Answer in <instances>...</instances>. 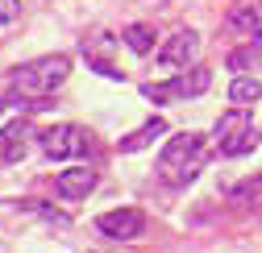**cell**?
Returning a JSON list of instances; mask_svg holds the SVG:
<instances>
[{"label":"cell","mask_w":262,"mask_h":253,"mask_svg":"<svg viewBox=\"0 0 262 253\" xmlns=\"http://www.w3.org/2000/svg\"><path fill=\"white\" fill-rule=\"evenodd\" d=\"M229 204H233L237 212H258V208H262V174L237 183L233 191H229Z\"/></svg>","instance_id":"11"},{"label":"cell","mask_w":262,"mask_h":253,"mask_svg":"<svg viewBox=\"0 0 262 253\" xmlns=\"http://www.w3.org/2000/svg\"><path fill=\"white\" fill-rule=\"evenodd\" d=\"M96 229L108 241H138L146 233V212L142 208H113L104 216H96Z\"/></svg>","instance_id":"5"},{"label":"cell","mask_w":262,"mask_h":253,"mask_svg":"<svg viewBox=\"0 0 262 253\" xmlns=\"http://www.w3.org/2000/svg\"><path fill=\"white\" fill-rule=\"evenodd\" d=\"M96 191V170L92 166H71L54 179V195L58 199H88Z\"/></svg>","instance_id":"7"},{"label":"cell","mask_w":262,"mask_h":253,"mask_svg":"<svg viewBox=\"0 0 262 253\" xmlns=\"http://www.w3.org/2000/svg\"><path fill=\"white\" fill-rule=\"evenodd\" d=\"M42 154L46 158H83L88 154V133L79 129V124H50V129L38 137Z\"/></svg>","instance_id":"4"},{"label":"cell","mask_w":262,"mask_h":253,"mask_svg":"<svg viewBox=\"0 0 262 253\" xmlns=\"http://www.w3.org/2000/svg\"><path fill=\"white\" fill-rule=\"evenodd\" d=\"M9 104H13V100H9V96H0V112H5V108H9Z\"/></svg>","instance_id":"18"},{"label":"cell","mask_w":262,"mask_h":253,"mask_svg":"<svg viewBox=\"0 0 262 253\" xmlns=\"http://www.w3.org/2000/svg\"><path fill=\"white\" fill-rule=\"evenodd\" d=\"M233 34H242V38H258V29H262V13L258 9H250V5H242V9H233L229 13V21H225Z\"/></svg>","instance_id":"13"},{"label":"cell","mask_w":262,"mask_h":253,"mask_svg":"<svg viewBox=\"0 0 262 253\" xmlns=\"http://www.w3.org/2000/svg\"><path fill=\"white\" fill-rule=\"evenodd\" d=\"M208 83H212L208 67H191V71L179 75V79L146 83V87H142V96H146L150 104H175V100H191V96H200V91H208Z\"/></svg>","instance_id":"3"},{"label":"cell","mask_w":262,"mask_h":253,"mask_svg":"<svg viewBox=\"0 0 262 253\" xmlns=\"http://www.w3.org/2000/svg\"><path fill=\"white\" fill-rule=\"evenodd\" d=\"M246 129H250V112H246V108H229V112L216 120V129H212V145H221V149L233 145Z\"/></svg>","instance_id":"8"},{"label":"cell","mask_w":262,"mask_h":253,"mask_svg":"<svg viewBox=\"0 0 262 253\" xmlns=\"http://www.w3.org/2000/svg\"><path fill=\"white\" fill-rule=\"evenodd\" d=\"M67 75H71V58H67V54H42V58H34V62H25V67H13V71H9V79H13V87H17V100H21V96H29V100L50 96L54 87H62Z\"/></svg>","instance_id":"2"},{"label":"cell","mask_w":262,"mask_h":253,"mask_svg":"<svg viewBox=\"0 0 262 253\" xmlns=\"http://www.w3.org/2000/svg\"><path fill=\"white\" fill-rule=\"evenodd\" d=\"M21 17V0H0V25H13Z\"/></svg>","instance_id":"17"},{"label":"cell","mask_w":262,"mask_h":253,"mask_svg":"<svg viewBox=\"0 0 262 253\" xmlns=\"http://www.w3.org/2000/svg\"><path fill=\"white\" fill-rule=\"evenodd\" d=\"M125 46L134 54H150L154 50V25H125Z\"/></svg>","instance_id":"15"},{"label":"cell","mask_w":262,"mask_h":253,"mask_svg":"<svg viewBox=\"0 0 262 253\" xmlns=\"http://www.w3.org/2000/svg\"><path fill=\"white\" fill-rule=\"evenodd\" d=\"M258 141H262V133L254 129V124H250V129H246V133H242V137H237L233 145H225L221 154H225V158H242V154H250V149H254Z\"/></svg>","instance_id":"16"},{"label":"cell","mask_w":262,"mask_h":253,"mask_svg":"<svg viewBox=\"0 0 262 253\" xmlns=\"http://www.w3.org/2000/svg\"><path fill=\"white\" fill-rule=\"evenodd\" d=\"M29 141V120H13L0 129V162H17Z\"/></svg>","instance_id":"9"},{"label":"cell","mask_w":262,"mask_h":253,"mask_svg":"<svg viewBox=\"0 0 262 253\" xmlns=\"http://www.w3.org/2000/svg\"><path fill=\"white\" fill-rule=\"evenodd\" d=\"M158 137H167V120H158V116H150L142 129H134L129 137H121V154H138V149H146V145H154Z\"/></svg>","instance_id":"10"},{"label":"cell","mask_w":262,"mask_h":253,"mask_svg":"<svg viewBox=\"0 0 262 253\" xmlns=\"http://www.w3.org/2000/svg\"><path fill=\"white\" fill-rule=\"evenodd\" d=\"M204 137L200 133H175L158 154V183L167 187H187L204 170Z\"/></svg>","instance_id":"1"},{"label":"cell","mask_w":262,"mask_h":253,"mask_svg":"<svg viewBox=\"0 0 262 253\" xmlns=\"http://www.w3.org/2000/svg\"><path fill=\"white\" fill-rule=\"evenodd\" d=\"M225 62H229V71H233V75H246V71L262 67V46H258V42H250V46H237V50L229 54Z\"/></svg>","instance_id":"14"},{"label":"cell","mask_w":262,"mask_h":253,"mask_svg":"<svg viewBox=\"0 0 262 253\" xmlns=\"http://www.w3.org/2000/svg\"><path fill=\"white\" fill-rule=\"evenodd\" d=\"M195 54H200V34H195V29H179V34H171L158 46L154 62L167 67V71H183V67H195Z\"/></svg>","instance_id":"6"},{"label":"cell","mask_w":262,"mask_h":253,"mask_svg":"<svg viewBox=\"0 0 262 253\" xmlns=\"http://www.w3.org/2000/svg\"><path fill=\"white\" fill-rule=\"evenodd\" d=\"M258 96H262V83L250 79V75H237L229 83V104L233 108H250V104H258Z\"/></svg>","instance_id":"12"}]
</instances>
